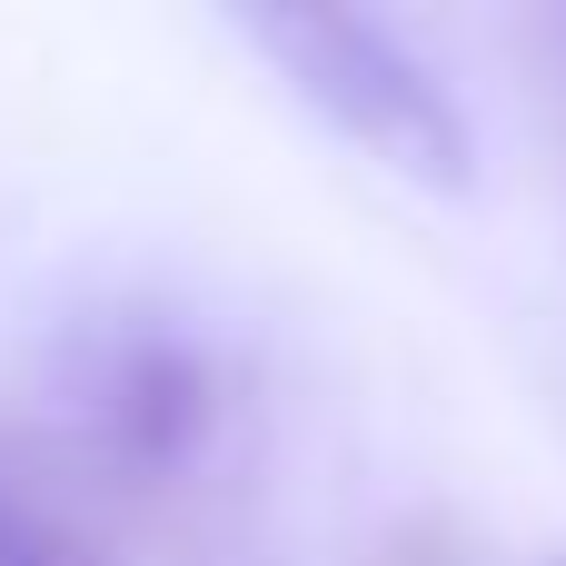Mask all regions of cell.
Segmentation results:
<instances>
[{"mask_svg":"<svg viewBox=\"0 0 566 566\" xmlns=\"http://www.w3.org/2000/svg\"><path fill=\"white\" fill-rule=\"evenodd\" d=\"M229 30L378 169H398L438 199L478 189V129H468L458 90L388 20H368L348 0H259V10H229Z\"/></svg>","mask_w":566,"mask_h":566,"instance_id":"6da1fadb","label":"cell"},{"mask_svg":"<svg viewBox=\"0 0 566 566\" xmlns=\"http://www.w3.org/2000/svg\"><path fill=\"white\" fill-rule=\"evenodd\" d=\"M0 566H80V557H70V547H60V537H50L30 507L0 488Z\"/></svg>","mask_w":566,"mask_h":566,"instance_id":"7a4b0ae2","label":"cell"}]
</instances>
